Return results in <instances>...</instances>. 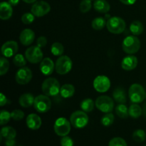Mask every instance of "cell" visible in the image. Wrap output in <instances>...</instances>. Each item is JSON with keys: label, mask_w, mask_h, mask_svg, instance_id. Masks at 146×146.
<instances>
[{"label": "cell", "mask_w": 146, "mask_h": 146, "mask_svg": "<svg viewBox=\"0 0 146 146\" xmlns=\"http://www.w3.org/2000/svg\"><path fill=\"white\" fill-rule=\"evenodd\" d=\"M145 98H146V94H145Z\"/></svg>", "instance_id": "48"}, {"label": "cell", "mask_w": 146, "mask_h": 146, "mask_svg": "<svg viewBox=\"0 0 146 146\" xmlns=\"http://www.w3.org/2000/svg\"><path fill=\"white\" fill-rule=\"evenodd\" d=\"M51 11V6L45 1H38L34 3L31 11L35 17H41L45 16Z\"/></svg>", "instance_id": "11"}, {"label": "cell", "mask_w": 146, "mask_h": 146, "mask_svg": "<svg viewBox=\"0 0 146 146\" xmlns=\"http://www.w3.org/2000/svg\"><path fill=\"white\" fill-rule=\"evenodd\" d=\"M71 122H69L66 118H58L54 123V132L58 136H66L71 131Z\"/></svg>", "instance_id": "8"}, {"label": "cell", "mask_w": 146, "mask_h": 146, "mask_svg": "<svg viewBox=\"0 0 146 146\" xmlns=\"http://www.w3.org/2000/svg\"><path fill=\"white\" fill-rule=\"evenodd\" d=\"M120 1L125 5H132L136 1V0H120Z\"/></svg>", "instance_id": "44"}, {"label": "cell", "mask_w": 146, "mask_h": 146, "mask_svg": "<svg viewBox=\"0 0 146 146\" xmlns=\"http://www.w3.org/2000/svg\"><path fill=\"white\" fill-rule=\"evenodd\" d=\"M91 0H82L79 5L80 11L82 13H87L91 10Z\"/></svg>", "instance_id": "36"}, {"label": "cell", "mask_w": 146, "mask_h": 146, "mask_svg": "<svg viewBox=\"0 0 146 146\" xmlns=\"http://www.w3.org/2000/svg\"><path fill=\"white\" fill-rule=\"evenodd\" d=\"M9 68V62L6 57L0 58V75H5Z\"/></svg>", "instance_id": "33"}, {"label": "cell", "mask_w": 146, "mask_h": 146, "mask_svg": "<svg viewBox=\"0 0 146 146\" xmlns=\"http://www.w3.org/2000/svg\"><path fill=\"white\" fill-rule=\"evenodd\" d=\"M73 63L67 56H61L57 58L55 64L56 71L60 75H65L70 72L72 68Z\"/></svg>", "instance_id": "5"}, {"label": "cell", "mask_w": 146, "mask_h": 146, "mask_svg": "<svg viewBox=\"0 0 146 146\" xmlns=\"http://www.w3.org/2000/svg\"><path fill=\"white\" fill-rule=\"evenodd\" d=\"M144 30L143 25L140 21H134L130 25V31L134 36L141 35Z\"/></svg>", "instance_id": "25"}, {"label": "cell", "mask_w": 146, "mask_h": 146, "mask_svg": "<svg viewBox=\"0 0 146 146\" xmlns=\"http://www.w3.org/2000/svg\"><path fill=\"white\" fill-rule=\"evenodd\" d=\"M145 89L139 84H132L128 90V96L133 104L142 103L145 98Z\"/></svg>", "instance_id": "2"}, {"label": "cell", "mask_w": 146, "mask_h": 146, "mask_svg": "<svg viewBox=\"0 0 146 146\" xmlns=\"http://www.w3.org/2000/svg\"><path fill=\"white\" fill-rule=\"evenodd\" d=\"M122 47L124 52L128 54H134L139 51L141 41L135 36H128L124 38Z\"/></svg>", "instance_id": "3"}, {"label": "cell", "mask_w": 146, "mask_h": 146, "mask_svg": "<svg viewBox=\"0 0 146 146\" xmlns=\"http://www.w3.org/2000/svg\"><path fill=\"white\" fill-rule=\"evenodd\" d=\"M11 6H17L19 2V0H9L8 1Z\"/></svg>", "instance_id": "45"}, {"label": "cell", "mask_w": 146, "mask_h": 146, "mask_svg": "<svg viewBox=\"0 0 146 146\" xmlns=\"http://www.w3.org/2000/svg\"><path fill=\"white\" fill-rule=\"evenodd\" d=\"M108 146H128L127 143L123 138H120V137H115L112 138L109 141Z\"/></svg>", "instance_id": "37"}, {"label": "cell", "mask_w": 146, "mask_h": 146, "mask_svg": "<svg viewBox=\"0 0 146 146\" xmlns=\"http://www.w3.org/2000/svg\"><path fill=\"white\" fill-rule=\"evenodd\" d=\"M27 58L22 54H16L13 58V63L16 66L24 67L27 64Z\"/></svg>", "instance_id": "34"}, {"label": "cell", "mask_w": 146, "mask_h": 146, "mask_svg": "<svg viewBox=\"0 0 146 146\" xmlns=\"http://www.w3.org/2000/svg\"><path fill=\"white\" fill-rule=\"evenodd\" d=\"M27 125L29 129L36 131L40 128L42 121H41V118L38 116L37 114L31 113L27 116V120H26Z\"/></svg>", "instance_id": "17"}, {"label": "cell", "mask_w": 146, "mask_h": 146, "mask_svg": "<svg viewBox=\"0 0 146 146\" xmlns=\"http://www.w3.org/2000/svg\"><path fill=\"white\" fill-rule=\"evenodd\" d=\"M75 93V87L72 84H66L63 85L60 89L61 96L64 98H68L72 97Z\"/></svg>", "instance_id": "23"}, {"label": "cell", "mask_w": 146, "mask_h": 146, "mask_svg": "<svg viewBox=\"0 0 146 146\" xmlns=\"http://www.w3.org/2000/svg\"><path fill=\"white\" fill-rule=\"evenodd\" d=\"M16 141L14 139H7L5 141L6 146H15Z\"/></svg>", "instance_id": "43"}, {"label": "cell", "mask_w": 146, "mask_h": 146, "mask_svg": "<svg viewBox=\"0 0 146 146\" xmlns=\"http://www.w3.org/2000/svg\"><path fill=\"white\" fill-rule=\"evenodd\" d=\"M7 103V98L3 94H0V106H4Z\"/></svg>", "instance_id": "42"}, {"label": "cell", "mask_w": 146, "mask_h": 146, "mask_svg": "<svg viewBox=\"0 0 146 146\" xmlns=\"http://www.w3.org/2000/svg\"><path fill=\"white\" fill-rule=\"evenodd\" d=\"M11 118L14 121H21L24 118V113L21 110L16 109L11 113Z\"/></svg>", "instance_id": "39"}, {"label": "cell", "mask_w": 146, "mask_h": 146, "mask_svg": "<svg viewBox=\"0 0 146 146\" xmlns=\"http://www.w3.org/2000/svg\"><path fill=\"white\" fill-rule=\"evenodd\" d=\"M113 97L115 102L118 103L119 104H125L126 103V93L124 88L121 87H118L114 90L113 92Z\"/></svg>", "instance_id": "20"}, {"label": "cell", "mask_w": 146, "mask_h": 146, "mask_svg": "<svg viewBox=\"0 0 146 146\" xmlns=\"http://www.w3.org/2000/svg\"><path fill=\"white\" fill-rule=\"evenodd\" d=\"M115 111L117 115H118V117H120L121 118H123V119L128 118V117L129 116L128 108H127V106L125 104H118V105L115 107Z\"/></svg>", "instance_id": "27"}, {"label": "cell", "mask_w": 146, "mask_h": 146, "mask_svg": "<svg viewBox=\"0 0 146 146\" xmlns=\"http://www.w3.org/2000/svg\"><path fill=\"white\" fill-rule=\"evenodd\" d=\"M34 100H35V98L32 94L27 93V94H22L20 96L19 99V103L23 108H29L31 106L34 105Z\"/></svg>", "instance_id": "21"}, {"label": "cell", "mask_w": 146, "mask_h": 146, "mask_svg": "<svg viewBox=\"0 0 146 146\" xmlns=\"http://www.w3.org/2000/svg\"><path fill=\"white\" fill-rule=\"evenodd\" d=\"M36 44L38 47L43 48V47L46 46V45L47 44V38L45 36L38 37L36 41Z\"/></svg>", "instance_id": "41"}, {"label": "cell", "mask_w": 146, "mask_h": 146, "mask_svg": "<svg viewBox=\"0 0 146 146\" xmlns=\"http://www.w3.org/2000/svg\"><path fill=\"white\" fill-rule=\"evenodd\" d=\"M81 108L84 112L88 113L91 112L94 110V106H96V104H94V101L91 98H86V99H84L81 101Z\"/></svg>", "instance_id": "28"}, {"label": "cell", "mask_w": 146, "mask_h": 146, "mask_svg": "<svg viewBox=\"0 0 146 146\" xmlns=\"http://www.w3.org/2000/svg\"><path fill=\"white\" fill-rule=\"evenodd\" d=\"M54 68H55V64L50 58H45L41 61L40 70L44 75H51L54 71Z\"/></svg>", "instance_id": "18"}, {"label": "cell", "mask_w": 146, "mask_h": 146, "mask_svg": "<svg viewBox=\"0 0 146 146\" xmlns=\"http://www.w3.org/2000/svg\"><path fill=\"white\" fill-rule=\"evenodd\" d=\"M94 8L98 12L106 14L110 11L111 6L106 0H96L94 3Z\"/></svg>", "instance_id": "22"}, {"label": "cell", "mask_w": 146, "mask_h": 146, "mask_svg": "<svg viewBox=\"0 0 146 146\" xmlns=\"http://www.w3.org/2000/svg\"><path fill=\"white\" fill-rule=\"evenodd\" d=\"M94 87L98 92H106L111 87V81L106 76H98L94 79Z\"/></svg>", "instance_id": "13"}, {"label": "cell", "mask_w": 146, "mask_h": 146, "mask_svg": "<svg viewBox=\"0 0 146 146\" xmlns=\"http://www.w3.org/2000/svg\"><path fill=\"white\" fill-rule=\"evenodd\" d=\"M144 146H146V145H144Z\"/></svg>", "instance_id": "49"}, {"label": "cell", "mask_w": 146, "mask_h": 146, "mask_svg": "<svg viewBox=\"0 0 146 146\" xmlns=\"http://www.w3.org/2000/svg\"><path fill=\"white\" fill-rule=\"evenodd\" d=\"M33 76L32 71L27 67H21L17 71L15 75V80L17 84L20 85H26L31 80Z\"/></svg>", "instance_id": "12"}, {"label": "cell", "mask_w": 146, "mask_h": 146, "mask_svg": "<svg viewBox=\"0 0 146 146\" xmlns=\"http://www.w3.org/2000/svg\"><path fill=\"white\" fill-rule=\"evenodd\" d=\"M1 135L6 139H14L17 136V131L11 126H6L1 128Z\"/></svg>", "instance_id": "24"}, {"label": "cell", "mask_w": 146, "mask_h": 146, "mask_svg": "<svg viewBox=\"0 0 146 146\" xmlns=\"http://www.w3.org/2000/svg\"><path fill=\"white\" fill-rule=\"evenodd\" d=\"M125 27H126L125 21L120 17H113L107 20V29L112 34H121L125 29Z\"/></svg>", "instance_id": "4"}, {"label": "cell", "mask_w": 146, "mask_h": 146, "mask_svg": "<svg viewBox=\"0 0 146 146\" xmlns=\"http://www.w3.org/2000/svg\"><path fill=\"white\" fill-rule=\"evenodd\" d=\"M96 107L103 113H111L114 108V101L108 96H101L96 100Z\"/></svg>", "instance_id": "7"}, {"label": "cell", "mask_w": 146, "mask_h": 146, "mask_svg": "<svg viewBox=\"0 0 146 146\" xmlns=\"http://www.w3.org/2000/svg\"><path fill=\"white\" fill-rule=\"evenodd\" d=\"M20 146H21V145H20Z\"/></svg>", "instance_id": "50"}, {"label": "cell", "mask_w": 146, "mask_h": 146, "mask_svg": "<svg viewBox=\"0 0 146 146\" xmlns=\"http://www.w3.org/2000/svg\"><path fill=\"white\" fill-rule=\"evenodd\" d=\"M34 107L36 111L41 113L47 112L51 108V101L48 96L38 95L35 97Z\"/></svg>", "instance_id": "9"}, {"label": "cell", "mask_w": 146, "mask_h": 146, "mask_svg": "<svg viewBox=\"0 0 146 146\" xmlns=\"http://www.w3.org/2000/svg\"><path fill=\"white\" fill-rule=\"evenodd\" d=\"M70 122L75 128H83L88 123V116L84 111H76L70 117Z\"/></svg>", "instance_id": "6"}, {"label": "cell", "mask_w": 146, "mask_h": 146, "mask_svg": "<svg viewBox=\"0 0 146 146\" xmlns=\"http://www.w3.org/2000/svg\"><path fill=\"white\" fill-rule=\"evenodd\" d=\"M114 115L112 113H106L104 116L101 118V123L104 126H110L113 124L114 121Z\"/></svg>", "instance_id": "32"}, {"label": "cell", "mask_w": 146, "mask_h": 146, "mask_svg": "<svg viewBox=\"0 0 146 146\" xmlns=\"http://www.w3.org/2000/svg\"><path fill=\"white\" fill-rule=\"evenodd\" d=\"M133 139L137 143H143L146 139V133L142 129H138L133 133Z\"/></svg>", "instance_id": "31"}, {"label": "cell", "mask_w": 146, "mask_h": 146, "mask_svg": "<svg viewBox=\"0 0 146 146\" xmlns=\"http://www.w3.org/2000/svg\"><path fill=\"white\" fill-rule=\"evenodd\" d=\"M37 0H23V1H24L25 3L27 4H32V3H35Z\"/></svg>", "instance_id": "46"}, {"label": "cell", "mask_w": 146, "mask_h": 146, "mask_svg": "<svg viewBox=\"0 0 146 146\" xmlns=\"http://www.w3.org/2000/svg\"><path fill=\"white\" fill-rule=\"evenodd\" d=\"M64 51V47L62 44L59 42H55L51 45V51L53 55L56 56H61Z\"/></svg>", "instance_id": "30"}, {"label": "cell", "mask_w": 146, "mask_h": 146, "mask_svg": "<svg viewBox=\"0 0 146 146\" xmlns=\"http://www.w3.org/2000/svg\"><path fill=\"white\" fill-rule=\"evenodd\" d=\"M13 14L12 6L9 2L2 1L0 4V18L2 20L9 19Z\"/></svg>", "instance_id": "19"}, {"label": "cell", "mask_w": 146, "mask_h": 146, "mask_svg": "<svg viewBox=\"0 0 146 146\" xmlns=\"http://www.w3.org/2000/svg\"><path fill=\"white\" fill-rule=\"evenodd\" d=\"M143 114L144 115V116L146 117V104H144L143 108Z\"/></svg>", "instance_id": "47"}, {"label": "cell", "mask_w": 146, "mask_h": 146, "mask_svg": "<svg viewBox=\"0 0 146 146\" xmlns=\"http://www.w3.org/2000/svg\"><path fill=\"white\" fill-rule=\"evenodd\" d=\"M18 44L14 41H8L4 43L1 46V54L6 58L15 56L18 51Z\"/></svg>", "instance_id": "14"}, {"label": "cell", "mask_w": 146, "mask_h": 146, "mask_svg": "<svg viewBox=\"0 0 146 146\" xmlns=\"http://www.w3.org/2000/svg\"><path fill=\"white\" fill-rule=\"evenodd\" d=\"M35 34L30 29H25L21 32L19 36L20 42L24 46H29L34 42Z\"/></svg>", "instance_id": "16"}, {"label": "cell", "mask_w": 146, "mask_h": 146, "mask_svg": "<svg viewBox=\"0 0 146 146\" xmlns=\"http://www.w3.org/2000/svg\"><path fill=\"white\" fill-rule=\"evenodd\" d=\"M138 66V58L133 54L124 57L121 62V67L125 71H132Z\"/></svg>", "instance_id": "15"}, {"label": "cell", "mask_w": 146, "mask_h": 146, "mask_svg": "<svg viewBox=\"0 0 146 146\" xmlns=\"http://www.w3.org/2000/svg\"><path fill=\"white\" fill-rule=\"evenodd\" d=\"M35 16L32 13H25L21 17V21L24 24H30L34 21Z\"/></svg>", "instance_id": "38"}, {"label": "cell", "mask_w": 146, "mask_h": 146, "mask_svg": "<svg viewBox=\"0 0 146 146\" xmlns=\"http://www.w3.org/2000/svg\"><path fill=\"white\" fill-rule=\"evenodd\" d=\"M41 89L44 95L54 96L60 93V84L55 78H48L45 79L41 86Z\"/></svg>", "instance_id": "1"}, {"label": "cell", "mask_w": 146, "mask_h": 146, "mask_svg": "<svg viewBox=\"0 0 146 146\" xmlns=\"http://www.w3.org/2000/svg\"><path fill=\"white\" fill-rule=\"evenodd\" d=\"M61 146H74V141L71 137L66 135L63 136L61 139Z\"/></svg>", "instance_id": "40"}, {"label": "cell", "mask_w": 146, "mask_h": 146, "mask_svg": "<svg viewBox=\"0 0 146 146\" xmlns=\"http://www.w3.org/2000/svg\"><path fill=\"white\" fill-rule=\"evenodd\" d=\"M107 21L103 17H97L93 20L92 23H91V26H92L93 29L95 30H101L106 26Z\"/></svg>", "instance_id": "29"}, {"label": "cell", "mask_w": 146, "mask_h": 146, "mask_svg": "<svg viewBox=\"0 0 146 146\" xmlns=\"http://www.w3.org/2000/svg\"><path fill=\"white\" fill-rule=\"evenodd\" d=\"M42 51L38 46H32L26 50L25 57L29 62L31 64H38L43 60Z\"/></svg>", "instance_id": "10"}, {"label": "cell", "mask_w": 146, "mask_h": 146, "mask_svg": "<svg viewBox=\"0 0 146 146\" xmlns=\"http://www.w3.org/2000/svg\"><path fill=\"white\" fill-rule=\"evenodd\" d=\"M11 113L6 110H2L0 113V125H4L7 124L11 119Z\"/></svg>", "instance_id": "35"}, {"label": "cell", "mask_w": 146, "mask_h": 146, "mask_svg": "<svg viewBox=\"0 0 146 146\" xmlns=\"http://www.w3.org/2000/svg\"><path fill=\"white\" fill-rule=\"evenodd\" d=\"M129 116L133 118H138L143 114V109L138 104H133L128 108Z\"/></svg>", "instance_id": "26"}]
</instances>
